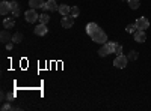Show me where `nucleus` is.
Masks as SVG:
<instances>
[{
	"instance_id": "f257e3e1",
	"label": "nucleus",
	"mask_w": 151,
	"mask_h": 111,
	"mask_svg": "<svg viewBox=\"0 0 151 111\" xmlns=\"http://www.w3.org/2000/svg\"><path fill=\"white\" fill-rule=\"evenodd\" d=\"M92 41L94 42H97V44H106V41H107V36H106V32L104 30H101V29H98L92 36Z\"/></svg>"
},
{
	"instance_id": "f03ea898",
	"label": "nucleus",
	"mask_w": 151,
	"mask_h": 111,
	"mask_svg": "<svg viewBox=\"0 0 151 111\" xmlns=\"http://www.w3.org/2000/svg\"><path fill=\"white\" fill-rule=\"evenodd\" d=\"M24 18H26V21L27 23H35V21H38L40 20V15L36 14V11L35 9H29V11H26L24 12Z\"/></svg>"
},
{
	"instance_id": "7ed1b4c3",
	"label": "nucleus",
	"mask_w": 151,
	"mask_h": 111,
	"mask_svg": "<svg viewBox=\"0 0 151 111\" xmlns=\"http://www.w3.org/2000/svg\"><path fill=\"white\" fill-rule=\"evenodd\" d=\"M127 62H129V59L121 54V56H116V59L113 60V65H115L118 69H124L125 66H127Z\"/></svg>"
},
{
	"instance_id": "20e7f679",
	"label": "nucleus",
	"mask_w": 151,
	"mask_h": 111,
	"mask_svg": "<svg viewBox=\"0 0 151 111\" xmlns=\"http://www.w3.org/2000/svg\"><path fill=\"white\" fill-rule=\"evenodd\" d=\"M74 20H76V17H73V15H65V17H62V20H60L62 27H64V29H70V27H73Z\"/></svg>"
},
{
	"instance_id": "39448f33",
	"label": "nucleus",
	"mask_w": 151,
	"mask_h": 111,
	"mask_svg": "<svg viewBox=\"0 0 151 111\" xmlns=\"http://www.w3.org/2000/svg\"><path fill=\"white\" fill-rule=\"evenodd\" d=\"M136 27H137V30H145V29H148V26H150V21L145 18V17H139L136 20Z\"/></svg>"
},
{
	"instance_id": "423d86ee",
	"label": "nucleus",
	"mask_w": 151,
	"mask_h": 111,
	"mask_svg": "<svg viewBox=\"0 0 151 111\" xmlns=\"http://www.w3.org/2000/svg\"><path fill=\"white\" fill-rule=\"evenodd\" d=\"M134 41H136V42H139V44L145 42V41H147L145 30H136V32H134Z\"/></svg>"
},
{
	"instance_id": "0eeeda50",
	"label": "nucleus",
	"mask_w": 151,
	"mask_h": 111,
	"mask_svg": "<svg viewBox=\"0 0 151 111\" xmlns=\"http://www.w3.org/2000/svg\"><path fill=\"white\" fill-rule=\"evenodd\" d=\"M47 32H48V29H47V26L45 24H38V26L35 27V35H38V36H44V35H47Z\"/></svg>"
},
{
	"instance_id": "6e6552de",
	"label": "nucleus",
	"mask_w": 151,
	"mask_h": 111,
	"mask_svg": "<svg viewBox=\"0 0 151 111\" xmlns=\"http://www.w3.org/2000/svg\"><path fill=\"white\" fill-rule=\"evenodd\" d=\"M44 11H58V5H56V0H48V2L44 3L42 6Z\"/></svg>"
},
{
	"instance_id": "1a4fd4ad",
	"label": "nucleus",
	"mask_w": 151,
	"mask_h": 111,
	"mask_svg": "<svg viewBox=\"0 0 151 111\" xmlns=\"http://www.w3.org/2000/svg\"><path fill=\"white\" fill-rule=\"evenodd\" d=\"M98 29H100V27H98V24H97V23H89V24L86 26V33L89 35V36H92Z\"/></svg>"
},
{
	"instance_id": "9d476101",
	"label": "nucleus",
	"mask_w": 151,
	"mask_h": 111,
	"mask_svg": "<svg viewBox=\"0 0 151 111\" xmlns=\"http://www.w3.org/2000/svg\"><path fill=\"white\" fill-rule=\"evenodd\" d=\"M9 12H12L11 6H9V2H2V3H0V14L6 15V14H9Z\"/></svg>"
},
{
	"instance_id": "9b49d317",
	"label": "nucleus",
	"mask_w": 151,
	"mask_h": 111,
	"mask_svg": "<svg viewBox=\"0 0 151 111\" xmlns=\"http://www.w3.org/2000/svg\"><path fill=\"white\" fill-rule=\"evenodd\" d=\"M107 54H110V48H109V45H107V42H106V44H103V47L98 50V56H100V57H106Z\"/></svg>"
},
{
	"instance_id": "f8f14e48",
	"label": "nucleus",
	"mask_w": 151,
	"mask_h": 111,
	"mask_svg": "<svg viewBox=\"0 0 151 111\" xmlns=\"http://www.w3.org/2000/svg\"><path fill=\"white\" fill-rule=\"evenodd\" d=\"M0 39H2V42L6 45L9 41H12V36H11V33L8 30H3L2 33H0Z\"/></svg>"
},
{
	"instance_id": "ddd939ff",
	"label": "nucleus",
	"mask_w": 151,
	"mask_h": 111,
	"mask_svg": "<svg viewBox=\"0 0 151 111\" xmlns=\"http://www.w3.org/2000/svg\"><path fill=\"white\" fill-rule=\"evenodd\" d=\"M58 11H59V14H60L62 17H65V15H70L71 8H70L68 5H60V6L58 8Z\"/></svg>"
},
{
	"instance_id": "4468645a",
	"label": "nucleus",
	"mask_w": 151,
	"mask_h": 111,
	"mask_svg": "<svg viewBox=\"0 0 151 111\" xmlns=\"http://www.w3.org/2000/svg\"><path fill=\"white\" fill-rule=\"evenodd\" d=\"M29 6L32 9H38L44 6V0H29Z\"/></svg>"
},
{
	"instance_id": "2eb2a0df",
	"label": "nucleus",
	"mask_w": 151,
	"mask_h": 111,
	"mask_svg": "<svg viewBox=\"0 0 151 111\" xmlns=\"http://www.w3.org/2000/svg\"><path fill=\"white\" fill-rule=\"evenodd\" d=\"M15 26V20L14 18H6L5 21H3V27L5 29H12Z\"/></svg>"
},
{
	"instance_id": "dca6fc26",
	"label": "nucleus",
	"mask_w": 151,
	"mask_h": 111,
	"mask_svg": "<svg viewBox=\"0 0 151 111\" xmlns=\"http://www.w3.org/2000/svg\"><path fill=\"white\" fill-rule=\"evenodd\" d=\"M23 41V35L18 32V33H15V35H12V42L14 44H20Z\"/></svg>"
},
{
	"instance_id": "f3484780",
	"label": "nucleus",
	"mask_w": 151,
	"mask_h": 111,
	"mask_svg": "<svg viewBox=\"0 0 151 111\" xmlns=\"http://www.w3.org/2000/svg\"><path fill=\"white\" fill-rule=\"evenodd\" d=\"M38 21H40L41 24H47V23L50 21V15H47L45 12H44V14H41V15H40V20H38Z\"/></svg>"
},
{
	"instance_id": "a211bd4d",
	"label": "nucleus",
	"mask_w": 151,
	"mask_h": 111,
	"mask_svg": "<svg viewBox=\"0 0 151 111\" xmlns=\"http://www.w3.org/2000/svg\"><path fill=\"white\" fill-rule=\"evenodd\" d=\"M79 14H80V9H79L77 6H73L71 11H70V15H73V17H79Z\"/></svg>"
},
{
	"instance_id": "6ab92c4d",
	"label": "nucleus",
	"mask_w": 151,
	"mask_h": 111,
	"mask_svg": "<svg viewBox=\"0 0 151 111\" xmlns=\"http://www.w3.org/2000/svg\"><path fill=\"white\" fill-rule=\"evenodd\" d=\"M129 5H130L132 9H137L141 3H139V0H129Z\"/></svg>"
},
{
	"instance_id": "aec40b11",
	"label": "nucleus",
	"mask_w": 151,
	"mask_h": 111,
	"mask_svg": "<svg viewBox=\"0 0 151 111\" xmlns=\"http://www.w3.org/2000/svg\"><path fill=\"white\" fill-rule=\"evenodd\" d=\"M136 24H129V26L127 27H125V32H127V33H134L136 32Z\"/></svg>"
},
{
	"instance_id": "412c9836",
	"label": "nucleus",
	"mask_w": 151,
	"mask_h": 111,
	"mask_svg": "<svg viewBox=\"0 0 151 111\" xmlns=\"http://www.w3.org/2000/svg\"><path fill=\"white\" fill-rule=\"evenodd\" d=\"M113 53H115L116 56H121V54H122V45L116 44V45H115V51H113Z\"/></svg>"
},
{
	"instance_id": "4be33fe9",
	"label": "nucleus",
	"mask_w": 151,
	"mask_h": 111,
	"mask_svg": "<svg viewBox=\"0 0 151 111\" xmlns=\"http://www.w3.org/2000/svg\"><path fill=\"white\" fill-rule=\"evenodd\" d=\"M129 60H136L137 59V51H130V54L127 56Z\"/></svg>"
},
{
	"instance_id": "5701e85b",
	"label": "nucleus",
	"mask_w": 151,
	"mask_h": 111,
	"mask_svg": "<svg viewBox=\"0 0 151 111\" xmlns=\"http://www.w3.org/2000/svg\"><path fill=\"white\" fill-rule=\"evenodd\" d=\"M9 6H11V11H15V9H18V3L15 2V0H12V2H9Z\"/></svg>"
},
{
	"instance_id": "b1692460",
	"label": "nucleus",
	"mask_w": 151,
	"mask_h": 111,
	"mask_svg": "<svg viewBox=\"0 0 151 111\" xmlns=\"http://www.w3.org/2000/svg\"><path fill=\"white\" fill-rule=\"evenodd\" d=\"M14 48V42H8L6 44V50H12Z\"/></svg>"
},
{
	"instance_id": "393cba45",
	"label": "nucleus",
	"mask_w": 151,
	"mask_h": 111,
	"mask_svg": "<svg viewBox=\"0 0 151 111\" xmlns=\"http://www.w3.org/2000/svg\"><path fill=\"white\" fill-rule=\"evenodd\" d=\"M11 108H12V107H11V104H5V105L2 107V110H3V111H6V110H11Z\"/></svg>"
},
{
	"instance_id": "a878e982",
	"label": "nucleus",
	"mask_w": 151,
	"mask_h": 111,
	"mask_svg": "<svg viewBox=\"0 0 151 111\" xmlns=\"http://www.w3.org/2000/svg\"><path fill=\"white\" fill-rule=\"evenodd\" d=\"M12 15H14V17H20V9H15V11H12Z\"/></svg>"
}]
</instances>
